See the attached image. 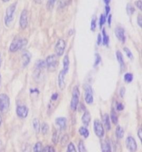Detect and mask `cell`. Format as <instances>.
I'll return each instance as SVG.
<instances>
[{
    "label": "cell",
    "instance_id": "obj_1",
    "mask_svg": "<svg viewBox=\"0 0 142 152\" xmlns=\"http://www.w3.org/2000/svg\"><path fill=\"white\" fill-rule=\"evenodd\" d=\"M27 44V40L26 39L15 38L11 42L9 46V50L11 52H16L21 49L23 47Z\"/></svg>",
    "mask_w": 142,
    "mask_h": 152
},
{
    "label": "cell",
    "instance_id": "obj_2",
    "mask_svg": "<svg viewBox=\"0 0 142 152\" xmlns=\"http://www.w3.org/2000/svg\"><path fill=\"white\" fill-rule=\"evenodd\" d=\"M16 8V3H14L13 4L9 6L8 8L6 10V16L4 18V23L6 26H9L12 22Z\"/></svg>",
    "mask_w": 142,
    "mask_h": 152
},
{
    "label": "cell",
    "instance_id": "obj_3",
    "mask_svg": "<svg viewBox=\"0 0 142 152\" xmlns=\"http://www.w3.org/2000/svg\"><path fill=\"white\" fill-rule=\"evenodd\" d=\"M10 105V100L7 95L0 94V111L6 113L8 110Z\"/></svg>",
    "mask_w": 142,
    "mask_h": 152
},
{
    "label": "cell",
    "instance_id": "obj_4",
    "mask_svg": "<svg viewBox=\"0 0 142 152\" xmlns=\"http://www.w3.org/2000/svg\"><path fill=\"white\" fill-rule=\"evenodd\" d=\"M80 93L78 88L75 86L73 89L72 93V98L71 102V109L73 111H75L77 109V105L79 103V98H80Z\"/></svg>",
    "mask_w": 142,
    "mask_h": 152
},
{
    "label": "cell",
    "instance_id": "obj_5",
    "mask_svg": "<svg viewBox=\"0 0 142 152\" xmlns=\"http://www.w3.org/2000/svg\"><path fill=\"white\" fill-rule=\"evenodd\" d=\"M46 64L49 71H55L58 65V61L57 57L54 55L49 56L46 59Z\"/></svg>",
    "mask_w": 142,
    "mask_h": 152
},
{
    "label": "cell",
    "instance_id": "obj_6",
    "mask_svg": "<svg viewBox=\"0 0 142 152\" xmlns=\"http://www.w3.org/2000/svg\"><path fill=\"white\" fill-rule=\"evenodd\" d=\"M94 130L98 137L102 138L104 134V128L101 122L99 120H96L94 122Z\"/></svg>",
    "mask_w": 142,
    "mask_h": 152
},
{
    "label": "cell",
    "instance_id": "obj_7",
    "mask_svg": "<svg viewBox=\"0 0 142 152\" xmlns=\"http://www.w3.org/2000/svg\"><path fill=\"white\" fill-rule=\"evenodd\" d=\"M65 48H66V42L64 41L62 39H59L58 41L55 46V51L57 55L58 56H62L64 51Z\"/></svg>",
    "mask_w": 142,
    "mask_h": 152
},
{
    "label": "cell",
    "instance_id": "obj_8",
    "mask_svg": "<svg viewBox=\"0 0 142 152\" xmlns=\"http://www.w3.org/2000/svg\"><path fill=\"white\" fill-rule=\"evenodd\" d=\"M85 100L87 104H92L93 102V91L89 85L85 86Z\"/></svg>",
    "mask_w": 142,
    "mask_h": 152
},
{
    "label": "cell",
    "instance_id": "obj_9",
    "mask_svg": "<svg viewBox=\"0 0 142 152\" xmlns=\"http://www.w3.org/2000/svg\"><path fill=\"white\" fill-rule=\"evenodd\" d=\"M127 147L131 152H135L137 151V145L135 139L132 137H129L126 140Z\"/></svg>",
    "mask_w": 142,
    "mask_h": 152
},
{
    "label": "cell",
    "instance_id": "obj_10",
    "mask_svg": "<svg viewBox=\"0 0 142 152\" xmlns=\"http://www.w3.org/2000/svg\"><path fill=\"white\" fill-rule=\"evenodd\" d=\"M20 25L22 29H25L28 25V15L26 10H23L21 14Z\"/></svg>",
    "mask_w": 142,
    "mask_h": 152
},
{
    "label": "cell",
    "instance_id": "obj_11",
    "mask_svg": "<svg viewBox=\"0 0 142 152\" xmlns=\"http://www.w3.org/2000/svg\"><path fill=\"white\" fill-rule=\"evenodd\" d=\"M18 116L22 118H25L28 115V110L25 106H18L16 109Z\"/></svg>",
    "mask_w": 142,
    "mask_h": 152
},
{
    "label": "cell",
    "instance_id": "obj_12",
    "mask_svg": "<svg viewBox=\"0 0 142 152\" xmlns=\"http://www.w3.org/2000/svg\"><path fill=\"white\" fill-rule=\"evenodd\" d=\"M115 35L119 40L122 42L125 41V36L124 35V30L123 28L120 27H117L115 30Z\"/></svg>",
    "mask_w": 142,
    "mask_h": 152
},
{
    "label": "cell",
    "instance_id": "obj_13",
    "mask_svg": "<svg viewBox=\"0 0 142 152\" xmlns=\"http://www.w3.org/2000/svg\"><path fill=\"white\" fill-rule=\"evenodd\" d=\"M66 73L62 70L59 72L58 75V85L59 88L61 90H63L66 87V83L64 81V77Z\"/></svg>",
    "mask_w": 142,
    "mask_h": 152
},
{
    "label": "cell",
    "instance_id": "obj_14",
    "mask_svg": "<svg viewBox=\"0 0 142 152\" xmlns=\"http://www.w3.org/2000/svg\"><path fill=\"white\" fill-rule=\"evenodd\" d=\"M56 123L60 128V129H64L66 127L67 119L64 117H59L56 119Z\"/></svg>",
    "mask_w": 142,
    "mask_h": 152
},
{
    "label": "cell",
    "instance_id": "obj_15",
    "mask_svg": "<svg viewBox=\"0 0 142 152\" xmlns=\"http://www.w3.org/2000/svg\"><path fill=\"white\" fill-rule=\"evenodd\" d=\"M31 58V54H30L28 52H25L23 54L22 56V63H23V66L24 67H26L30 63Z\"/></svg>",
    "mask_w": 142,
    "mask_h": 152
},
{
    "label": "cell",
    "instance_id": "obj_16",
    "mask_svg": "<svg viewBox=\"0 0 142 152\" xmlns=\"http://www.w3.org/2000/svg\"><path fill=\"white\" fill-rule=\"evenodd\" d=\"M91 116L89 113L88 112H85L82 118V121L83 124L85 126H88L91 121Z\"/></svg>",
    "mask_w": 142,
    "mask_h": 152
},
{
    "label": "cell",
    "instance_id": "obj_17",
    "mask_svg": "<svg viewBox=\"0 0 142 152\" xmlns=\"http://www.w3.org/2000/svg\"><path fill=\"white\" fill-rule=\"evenodd\" d=\"M116 56H117V58L118 60V61L120 64V68L122 70H123L125 67V64H124V59H123V57L122 53L118 51L116 53Z\"/></svg>",
    "mask_w": 142,
    "mask_h": 152
},
{
    "label": "cell",
    "instance_id": "obj_18",
    "mask_svg": "<svg viewBox=\"0 0 142 152\" xmlns=\"http://www.w3.org/2000/svg\"><path fill=\"white\" fill-rule=\"evenodd\" d=\"M71 0H59L58 2L57 6L59 9L64 8L71 4Z\"/></svg>",
    "mask_w": 142,
    "mask_h": 152
},
{
    "label": "cell",
    "instance_id": "obj_19",
    "mask_svg": "<svg viewBox=\"0 0 142 152\" xmlns=\"http://www.w3.org/2000/svg\"><path fill=\"white\" fill-rule=\"evenodd\" d=\"M33 129L35 130L36 133H39L40 132V129H41V125H40V121L37 118H35L33 119Z\"/></svg>",
    "mask_w": 142,
    "mask_h": 152
},
{
    "label": "cell",
    "instance_id": "obj_20",
    "mask_svg": "<svg viewBox=\"0 0 142 152\" xmlns=\"http://www.w3.org/2000/svg\"><path fill=\"white\" fill-rule=\"evenodd\" d=\"M69 65H70V61L69 58L67 55H66L63 59V69L62 70L63 72L67 73L69 69Z\"/></svg>",
    "mask_w": 142,
    "mask_h": 152
},
{
    "label": "cell",
    "instance_id": "obj_21",
    "mask_svg": "<svg viewBox=\"0 0 142 152\" xmlns=\"http://www.w3.org/2000/svg\"><path fill=\"white\" fill-rule=\"evenodd\" d=\"M103 122L104 125L106 126V129L110 130L111 129V123H110V121H109V118L108 114H105L103 116Z\"/></svg>",
    "mask_w": 142,
    "mask_h": 152
},
{
    "label": "cell",
    "instance_id": "obj_22",
    "mask_svg": "<svg viewBox=\"0 0 142 152\" xmlns=\"http://www.w3.org/2000/svg\"><path fill=\"white\" fill-rule=\"evenodd\" d=\"M116 135L118 138H122L124 136V132L123 129L120 126H118L116 131H115Z\"/></svg>",
    "mask_w": 142,
    "mask_h": 152
},
{
    "label": "cell",
    "instance_id": "obj_23",
    "mask_svg": "<svg viewBox=\"0 0 142 152\" xmlns=\"http://www.w3.org/2000/svg\"><path fill=\"white\" fill-rule=\"evenodd\" d=\"M101 147L102 152H111V146L106 142H103L102 143Z\"/></svg>",
    "mask_w": 142,
    "mask_h": 152
},
{
    "label": "cell",
    "instance_id": "obj_24",
    "mask_svg": "<svg viewBox=\"0 0 142 152\" xmlns=\"http://www.w3.org/2000/svg\"><path fill=\"white\" fill-rule=\"evenodd\" d=\"M80 133V135H82L83 137H84V138H87L89 136V132L88 130L87 129L85 128L84 127H82L80 128L79 130Z\"/></svg>",
    "mask_w": 142,
    "mask_h": 152
},
{
    "label": "cell",
    "instance_id": "obj_25",
    "mask_svg": "<svg viewBox=\"0 0 142 152\" xmlns=\"http://www.w3.org/2000/svg\"><path fill=\"white\" fill-rule=\"evenodd\" d=\"M42 145L41 142H37L33 148V152H42Z\"/></svg>",
    "mask_w": 142,
    "mask_h": 152
},
{
    "label": "cell",
    "instance_id": "obj_26",
    "mask_svg": "<svg viewBox=\"0 0 142 152\" xmlns=\"http://www.w3.org/2000/svg\"><path fill=\"white\" fill-rule=\"evenodd\" d=\"M49 126L46 123H43L42 126H41V131L42 134H47L49 132Z\"/></svg>",
    "mask_w": 142,
    "mask_h": 152
},
{
    "label": "cell",
    "instance_id": "obj_27",
    "mask_svg": "<svg viewBox=\"0 0 142 152\" xmlns=\"http://www.w3.org/2000/svg\"><path fill=\"white\" fill-rule=\"evenodd\" d=\"M111 117L112 121L113 122V123L116 124L118 123V117H117V115L115 114L114 111L113 110L112 112H111Z\"/></svg>",
    "mask_w": 142,
    "mask_h": 152
},
{
    "label": "cell",
    "instance_id": "obj_28",
    "mask_svg": "<svg viewBox=\"0 0 142 152\" xmlns=\"http://www.w3.org/2000/svg\"><path fill=\"white\" fill-rule=\"evenodd\" d=\"M124 80L127 83H130L133 80V75L130 73H127L124 75Z\"/></svg>",
    "mask_w": 142,
    "mask_h": 152
},
{
    "label": "cell",
    "instance_id": "obj_29",
    "mask_svg": "<svg viewBox=\"0 0 142 152\" xmlns=\"http://www.w3.org/2000/svg\"><path fill=\"white\" fill-rule=\"evenodd\" d=\"M57 0H47V8L49 10L52 9L55 2Z\"/></svg>",
    "mask_w": 142,
    "mask_h": 152
},
{
    "label": "cell",
    "instance_id": "obj_30",
    "mask_svg": "<svg viewBox=\"0 0 142 152\" xmlns=\"http://www.w3.org/2000/svg\"><path fill=\"white\" fill-rule=\"evenodd\" d=\"M102 34H103V43L104 45H106L108 43L109 40H108V37L106 35V33L104 29H103Z\"/></svg>",
    "mask_w": 142,
    "mask_h": 152
},
{
    "label": "cell",
    "instance_id": "obj_31",
    "mask_svg": "<svg viewBox=\"0 0 142 152\" xmlns=\"http://www.w3.org/2000/svg\"><path fill=\"white\" fill-rule=\"evenodd\" d=\"M135 11L134 8L132 6V5L128 4L127 6V11L128 15H132Z\"/></svg>",
    "mask_w": 142,
    "mask_h": 152
},
{
    "label": "cell",
    "instance_id": "obj_32",
    "mask_svg": "<svg viewBox=\"0 0 142 152\" xmlns=\"http://www.w3.org/2000/svg\"><path fill=\"white\" fill-rule=\"evenodd\" d=\"M79 152H86V149L83 141H80L78 145Z\"/></svg>",
    "mask_w": 142,
    "mask_h": 152
},
{
    "label": "cell",
    "instance_id": "obj_33",
    "mask_svg": "<svg viewBox=\"0 0 142 152\" xmlns=\"http://www.w3.org/2000/svg\"><path fill=\"white\" fill-rule=\"evenodd\" d=\"M124 52L125 53V54L127 55V56H128V58L130 59H132L133 58V54L131 53V51H130V50L128 49L127 48H124L123 49Z\"/></svg>",
    "mask_w": 142,
    "mask_h": 152
},
{
    "label": "cell",
    "instance_id": "obj_34",
    "mask_svg": "<svg viewBox=\"0 0 142 152\" xmlns=\"http://www.w3.org/2000/svg\"><path fill=\"white\" fill-rule=\"evenodd\" d=\"M67 152H77L75 150V145L72 143H70V144L68 146V149H67Z\"/></svg>",
    "mask_w": 142,
    "mask_h": 152
},
{
    "label": "cell",
    "instance_id": "obj_35",
    "mask_svg": "<svg viewBox=\"0 0 142 152\" xmlns=\"http://www.w3.org/2000/svg\"><path fill=\"white\" fill-rule=\"evenodd\" d=\"M68 140H69V138H68V135H67V134L64 135L62 137V139H61V144L63 145H65L66 144V143L68 142Z\"/></svg>",
    "mask_w": 142,
    "mask_h": 152
},
{
    "label": "cell",
    "instance_id": "obj_36",
    "mask_svg": "<svg viewBox=\"0 0 142 152\" xmlns=\"http://www.w3.org/2000/svg\"><path fill=\"white\" fill-rule=\"evenodd\" d=\"M42 152H55V151L52 147L47 146L44 149H43Z\"/></svg>",
    "mask_w": 142,
    "mask_h": 152
},
{
    "label": "cell",
    "instance_id": "obj_37",
    "mask_svg": "<svg viewBox=\"0 0 142 152\" xmlns=\"http://www.w3.org/2000/svg\"><path fill=\"white\" fill-rule=\"evenodd\" d=\"M96 28V18H94L91 22V30L92 31H94Z\"/></svg>",
    "mask_w": 142,
    "mask_h": 152
},
{
    "label": "cell",
    "instance_id": "obj_38",
    "mask_svg": "<svg viewBox=\"0 0 142 152\" xmlns=\"http://www.w3.org/2000/svg\"><path fill=\"white\" fill-rule=\"evenodd\" d=\"M106 22V17L103 15H101L100 20H99V24H100V26L102 27V25H103V24Z\"/></svg>",
    "mask_w": 142,
    "mask_h": 152
},
{
    "label": "cell",
    "instance_id": "obj_39",
    "mask_svg": "<svg viewBox=\"0 0 142 152\" xmlns=\"http://www.w3.org/2000/svg\"><path fill=\"white\" fill-rule=\"evenodd\" d=\"M58 139V134H57V132H55L54 134H53V137H52V141L53 143L55 144L57 143Z\"/></svg>",
    "mask_w": 142,
    "mask_h": 152
},
{
    "label": "cell",
    "instance_id": "obj_40",
    "mask_svg": "<svg viewBox=\"0 0 142 152\" xmlns=\"http://www.w3.org/2000/svg\"><path fill=\"white\" fill-rule=\"evenodd\" d=\"M23 152H31V146L28 144H26L23 149Z\"/></svg>",
    "mask_w": 142,
    "mask_h": 152
},
{
    "label": "cell",
    "instance_id": "obj_41",
    "mask_svg": "<svg viewBox=\"0 0 142 152\" xmlns=\"http://www.w3.org/2000/svg\"><path fill=\"white\" fill-rule=\"evenodd\" d=\"M135 5L140 10H142V2L141 0H138L135 2Z\"/></svg>",
    "mask_w": 142,
    "mask_h": 152
},
{
    "label": "cell",
    "instance_id": "obj_42",
    "mask_svg": "<svg viewBox=\"0 0 142 152\" xmlns=\"http://www.w3.org/2000/svg\"><path fill=\"white\" fill-rule=\"evenodd\" d=\"M138 24L140 27H142V16L141 15H139L137 18Z\"/></svg>",
    "mask_w": 142,
    "mask_h": 152
},
{
    "label": "cell",
    "instance_id": "obj_43",
    "mask_svg": "<svg viewBox=\"0 0 142 152\" xmlns=\"http://www.w3.org/2000/svg\"><path fill=\"white\" fill-rule=\"evenodd\" d=\"M117 109L118 110H120V111L122 110H123V109H124V106H123L122 104H118V105H117Z\"/></svg>",
    "mask_w": 142,
    "mask_h": 152
},
{
    "label": "cell",
    "instance_id": "obj_44",
    "mask_svg": "<svg viewBox=\"0 0 142 152\" xmlns=\"http://www.w3.org/2000/svg\"><path fill=\"white\" fill-rule=\"evenodd\" d=\"M99 61H100V57L98 56V55H97V56L96 57V62H95V64H94V66H96L97 65H98V64L99 63Z\"/></svg>",
    "mask_w": 142,
    "mask_h": 152
},
{
    "label": "cell",
    "instance_id": "obj_45",
    "mask_svg": "<svg viewBox=\"0 0 142 152\" xmlns=\"http://www.w3.org/2000/svg\"><path fill=\"white\" fill-rule=\"evenodd\" d=\"M138 135L139 137V138L140 139V140H142V131L141 129H139V130L138 131Z\"/></svg>",
    "mask_w": 142,
    "mask_h": 152
},
{
    "label": "cell",
    "instance_id": "obj_46",
    "mask_svg": "<svg viewBox=\"0 0 142 152\" xmlns=\"http://www.w3.org/2000/svg\"><path fill=\"white\" fill-rule=\"evenodd\" d=\"M58 98V94H54L52 96V98L51 99L53 100H56Z\"/></svg>",
    "mask_w": 142,
    "mask_h": 152
},
{
    "label": "cell",
    "instance_id": "obj_47",
    "mask_svg": "<svg viewBox=\"0 0 142 152\" xmlns=\"http://www.w3.org/2000/svg\"><path fill=\"white\" fill-rule=\"evenodd\" d=\"M110 11V8L109 6H106V16H107L109 14Z\"/></svg>",
    "mask_w": 142,
    "mask_h": 152
},
{
    "label": "cell",
    "instance_id": "obj_48",
    "mask_svg": "<svg viewBox=\"0 0 142 152\" xmlns=\"http://www.w3.org/2000/svg\"><path fill=\"white\" fill-rule=\"evenodd\" d=\"M98 44H100V43H101V41H102V37H101V36L100 35V34H99V35H98Z\"/></svg>",
    "mask_w": 142,
    "mask_h": 152
},
{
    "label": "cell",
    "instance_id": "obj_49",
    "mask_svg": "<svg viewBox=\"0 0 142 152\" xmlns=\"http://www.w3.org/2000/svg\"><path fill=\"white\" fill-rule=\"evenodd\" d=\"M125 91V90L123 89V88H122V89H121V91H120V94H121V95L122 96H123V95H124V91Z\"/></svg>",
    "mask_w": 142,
    "mask_h": 152
},
{
    "label": "cell",
    "instance_id": "obj_50",
    "mask_svg": "<svg viewBox=\"0 0 142 152\" xmlns=\"http://www.w3.org/2000/svg\"><path fill=\"white\" fill-rule=\"evenodd\" d=\"M42 1H43V0H35L36 2L37 3V4H41Z\"/></svg>",
    "mask_w": 142,
    "mask_h": 152
},
{
    "label": "cell",
    "instance_id": "obj_51",
    "mask_svg": "<svg viewBox=\"0 0 142 152\" xmlns=\"http://www.w3.org/2000/svg\"><path fill=\"white\" fill-rule=\"evenodd\" d=\"M111 15H110L109 16V18H108V23H109V25H111Z\"/></svg>",
    "mask_w": 142,
    "mask_h": 152
},
{
    "label": "cell",
    "instance_id": "obj_52",
    "mask_svg": "<svg viewBox=\"0 0 142 152\" xmlns=\"http://www.w3.org/2000/svg\"><path fill=\"white\" fill-rule=\"evenodd\" d=\"M110 1H111V0H104V2L106 5H108L110 2Z\"/></svg>",
    "mask_w": 142,
    "mask_h": 152
},
{
    "label": "cell",
    "instance_id": "obj_53",
    "mask_svg": "<svg viewBox=\"0 0 142 152\" xmlns=\"http://www.w3.org/2000/svg\"><path fill=\"white\" fill-rule=\"evenodd\" d=\"M2 117H1V114H0V126L2 124Z\"/></svg>",
    "mask_w": 142,
    "mask_h": 152
},
{
    "label": "cell",
    "instance_id": "obj_54",
    "mask_svg": "<svg viewBox=\"0 0 142 152\" xmlns=\"http://www.w3.org/2000/svg\"><path fill=\"white\" fill-rule=\"evenodd\" d=\"M1 55L0 53V66H1Z\"/></svg>",
    "mask_w": 142,
    "mask_h": 152
},
{
    "label": "cell",
    "instance_id": "obj_55",
    "mask_svg": "<svg viewBox=\"0 0 142 152\" xmlns=\"http://www.w3.org/2000/svg\"><path fill=\"white\" fill-rule=\"evenodd\" d=\"M2 1H4V2H8L9 0H2Z\"/></svg>",
    "mask_w": 142,
    "mask_h": 152
},
{
    "label": "cell",
    "instance_id": "obj_56",
    "mask_svg": "<svg viewBox=\"0 0 142 152\" xmlns=\"http://www.w3.org/2000/svg\"><path fill=\"white\" fill-rule=\"evenodd\" d=\"M1 75H0V84H1Z\"/></svg>",
    "mask_w": 142,
    "mask_h": 152
}]
</instances>
